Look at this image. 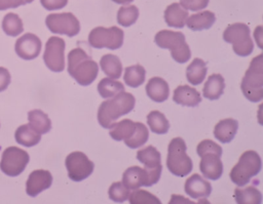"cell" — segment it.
I'll list each match as a JSON object with an SVG mask.
<instances>
[{
	"label": "cell",
	"instance_id": "obj_1",
	"mask_svg": "<svg viewBox=\"0 0 263 204\" xmlns=\"http://www.w3.org/2000/svg\"><path fill=\"white\" fill-rule=\"evenodd\" d=\"M68 73L78 84L86 86L96 80L99 66L83 49L77 47L68 53Z\"/></svg>",
	"mask_w": 263,
	"mask_h": 204
},
{
	"label": "cell",
	"instance_id": "obj_2",
	"mask_svg": "<svg viewBox=\"0 0 263 204\" xmlns=\"http://www.w3.org/2000/svg\"><path fill=\"white\" fill-rule=\"evenodd\" d=\"M135 103V96L125 91L103 101L98 110L99 123L104 128H110L119 117L128 114L134 109Z\"/></svg>",
	"mask_w": 263,
	"mask_h": 204
},
{
	"label": "cell",
	"instance_id": "obj_3",
	"mask_svg": "<svg viewBox=\"0 0 263 204\" xmlns=\"http://www.w3.org/2000/svg\"><path fill=\"white\" fill-rule=\"evenodd\" d=\"M243 95L251 101H260L263 98V54L254 57L240 84Z\"/></svg>",
	"mask_w": 263,
	"mask_h": 204
},
{
	"label": "cell",
	"instance_id": "obj_4",
	"mask_svg": "<svg viewBox=\"0 0 263 204\" xmlns=\"http://www.w3.org/2000/svg\"><path fill=\"white\" fill-rule=\"evenodd\" d=\"M154 42L160 48L170 49L172 57L177 63L184 64L191 56L189 45L186 43L185 36L181 32L161 30L155 35Z\"/></svg>",
	"mask_w": 263,
	"mask_h": 204
},
{
	"label": "cell",
	"instance_id": "obj_5",
	"mask_svg": "<svg viewBox=\"0 0 263 204\" xmlns=\"http://www.w3.org/2000/svg\"><path fill=\"white\" fill-rule=\"evenodd\" d=\"M262 162L259 154L249 150L241 154L238 162L232 167L229 176L233 183L238 187L246 186L250 179L257 175L261 170Z\"/></svg>",
	"mask_w": 263,
	"mask_h": 204
},
{
	"label": "cell",
	"instance_id": "obj_6",
	"mask_svg": "<svg viewBox=\"0 0 263 204\" xmlns=\"http://www.w3.org/2000/svg\"><path fill=\"white\" fill-rule=\"evenodd\" d=\"M186 144L181 137H175L168 144L166 166L177 176H186L192 170V160L186 154Z\"/></svg>",
	"mask_w": 263,
	"mask_h": 204
},
{
	"label": "cell",
	"instance_id": "obj_7",
	"mask_svg": "<svg viewBox=\"0 0 263 204\" xmlns=\"http://www.w3.org/2000/svg\"><path fill=\"white\" fill-rule=\"evenodd\" d=\"M223 39L232 44L233 51L239 56H248L253 52L254 43L250 36V28L246 24L229 25L223 33Z\"/></svg>",
	"mask_w": 263,
	"mask_h": 204
},
{
	"label": "cell",
	"instance_id": "obj_8",
	"mask_svg": "<svg viewBox=\"0 0 263 204\" xmlns=\"http://www.w3.org/2000/svg\"><path fill=\"white\" fill-rule=\"evenodd\" d=\"M123 31L118 27H97L88 34V43L95 48L118 49L123 44Z\"/></svg>",
	"mask_w": 263,
	"mask_h": 204
},
{
	"label": "cell",
	"instance_id": "obj_9",
	"mask_svg": "<svg viewBox=\"0 0 263 204\" xmlns=\"http://www.w3.org/2000/svg\"><path fill=\"white\" fill-rule=\"evenodd\" d=\"M29 160L30 157L26 151L14 146L8 147L2 153L0 169L6 175L16 176L25 170Z\"/></svg>",
	"mask_w": 263,
	"mask_h": 204
},
{
	"label": "cell",
	"instance_id": "obj_10",
	"mask_svg": "<svg viewBox=\"0 0 263 204\" xmlns=\"http://www.w3.org/2000/svg\"><path fill=\"white\" fill-rule=\"evenodd\" d=\"M68 176L73 181H81L87 178L93 171L95 164L87 156L79 151L70 153L65 160Z\"/></svg>",
	"mask_w": 263,
	"mask_h": 204
},
{
	"label": "cell",
	"instance_id": "obj_11",
	"mask_svg": "<svg viewBox=\"0 0 263 204\" xmlns=\"http://www.w3.org/2000/svg\"><path fill=\"white\" fill-rule=\"evenodd\" d=\"M45 24L53 34H63L73 37L80 31L79 21L71 12L48 14L45 18Z\"/></svg>",
	"mask_w": 263,
	"mask_h": 204
},
{
	"label": "cell",
	"instance_id": "obj_12",
	"mask_svg": "<svg viewBox=\"0 0 263 204\" xmlns=\"http://www.w3.org/2000/svg\"><path fill=\"white\" fill-rule=\"evenodd\" d=\"M65 41L60 38L52 36L46 44L43 53V60L46 67L52 72H62L65 69Z\"/></svg>",
	"mask_w": 263,
	"mask_h": 204
},
{
	"label": "cell",
	"instance_id": "obj_13",
	"mask_svg": "<svg viewBox=\"0 0 263 204\" xmlns=\"http://www.w3.org/2000/svg\"><path fill=\"white\" fill-rule=\"evenodd\" d=\"M41 40L32 33H27L21 36L14 45L16 54L23 59L36 58L41 50Z\"/></svg>",
	"mask_w": 263,
	"mask_h": 204
},
{
	"label": "cell",
	"instance_id": "obj_14",
	"mask_svg": "<svg viewBox=\"0 0 263 204\" xmlns=\"http://www.w3.org/2000/svg\"><path fill=\"white\" fill-rule=\"evenodd\" d=\"M52 183V175L48 170L37 169L30 173L26 182V193L36 197L42 191L48 189Z\"/></svg>",
	"mask_w": 263,
	"mask_h": 204
},
{
	"label": "cell",
	"instance_id": "obj_15",
	"mask_svg": "<svg viewBox=\"0 0 263 204\" xmlns=\"http://www.w3.org/2000/svg\"><path fill=\"white\" fill-rule=\"evenodd\" d=\"M200 158L201 160L199 162V169L203 176L212 180L219 179L223 173L221 156L213 152H208L204 153Z\"/></svg>",
	"mask_w": 263,
	"mask_h": 204
},
{
	"label": "cell",
	"instance_id": "obj_16",
	"mask_svg": "<svg viewBox=\"0 0 263 204\" xmlns=\"http://www.w3.org/2000/svg\"><path fill=\"white\" fill-rule=\"evenodd\" d=\"M122 183L129 190L139 189L140 187H151L148 172L145 168L139 166L128 167L122 174Z\"/></svg>",
	"mask_w": 263,
	"mask_h": 204
},
{
	"label": "cell",
	"instance_id": "obj_17",
	"mask_svg": "<svg viewBox=\"0 0 263 204\" xmlns=\"http://www.w3.org/2000/svg\"><path fill=\"white\" fill-rule=\"evenodd\" d=\"M186 194L193 199H204L212 192L211 183L199 174H192L185 182Z\"/></svg>",
	"mask_w": 263,
	"mask_h": 204
},
{
	"label": "cell",
	"instance_id": "obj_18",
	"mask_svg": "<svg viewBox=\"0 0 263 204\" xmlns=\"http://www.w3.org/2000/svg\"><path fill=\"white\" fill-rule=\"evenodd\" d=\"M173 100L181 106L196 107L201 101V96L195 88L189 85H180L174 91Z\"/></svg>",
	"mask_w": 263,
	"mask_h": 204
},
{
	"label": "cell",
	"instance_id": "obj_19",
	"mask_svg": "<svg viewBox=\"0 0 263 204\" xmlns=\"http://www.w3.org/2000/svg\"><path fill=\"white\" fill-rule=\"evenodd\" d=\"M146 93L150 99L156 103H162L168 97V84L160 77H152L146 84Z\"/></svg>",
	"mask_w": 263,
	"mask_h": 204
},
{
	"label": "cell",
	"instance_id": "obj_20",
	"mask_svg": "<svg viewBox=\"0 0 263 204\" xmlns=\"http://www.w3.org/2000/svg\"><path fill=\"white\" fill-rule=\"evenodd\" d=\"M238 122L232 118H226L219 121L214 128V136L221 142L231 141L237 131Z\"/></svg>",
	"mask_w": 263,
	"mask_h": 204
},
{
	"label": "cell",
	"instance_id": "obj_21",
	"mask_svg": "<svg viewBox=\"0 0 263 204\" xmlns=\"http://www.w3.org/2000/svg\"><path fill=\"white\" fill-rule=\"evenodd\" d=\"M188 16L187 10L180 3H172L164 10V21L170 27L183 28Z\"/></svg>",
	"mask_w": 263,
	"mask_h": 204
},
{
	"label": "cell",
	"instance_id": "obj_22",
	"mask_svg": "<svg viewBox=\"0 0 263 204\" xmlns=\"http://www.w3.org/2000/svg\"><path fill=\"white\" fill-rule=\"evenodd\" d=\"M160 153L153 146H148L137 152V159L144 164L148 170L162 169Z\"/></svg>",
	"mask_w": 263,
	"mask_h": 204
},
{
	"label": "cell",
	"instance_id": "obj_23",
	"mask_svg": "<svg viewBox=\"0 0 263 204\" xmlns=\"http://www.w3.org/2000/svg\"><path fill=\"white\" fill-rule=\"evenodd\" d=\"M225 88V81L222 75L213 74L211 75L202 88V94L205 98L210 100L218 99Z\"/></svg>",
	"mask_w": 263,
	"mask_h": 204
},
{
	"label": "cell",
	"instance_id": "obj_24",
	"mask_svg": "<svg viewBox=\"0 0 263 204\" xmlns=\"http://www.w3.org/2000/svg\"><path fill=\"white\" fill-rule=\"evenodd\" d=\"M215 21H216V16L214 12L204 10L188 16L186 21V25L192 31H201V30L210 29L214 25Z\"/></svg>",
	"mask_w": 263,
	"mask_h": 204
},
{
	"label": "cell",
	"instance_id": "obj_25",
	"mask_svg": "<svg viewBox=\"0 0 263 204\" xmlns=\"http://www.w3.org/2000/svg\"><path fill=\"white\" fill-rule=\"evenodd\" d=\"M16 142L24 147H33L41 139V134L37 132L30 124H24L17 127L14 133Z\"/></svg>",
	"mask_w": 263,
	"mask_h": 204
},
{
	"label": "cell",
	"instance_id": "obj_26",
	"mask_svg": "<svg viewBox=\"0 0 263 204\" xmlns=\"http://www.w3.org/2000/svg\"><path fill=\"white\" fill-rule=\"evenodd\" d=\"M206 65L201 58H194L186 70V78L192 85H198L202 83L206 75Z\"/></svg>",
	"mask_w": 263,
	"mask_h": 204
},
{
	"label": "cell",
	"instance_id": "obj_27",
	"mask_svg": "<svg viewBox=\"0 0 263 204\" xmlns=\"http://www.w3.org/2000/svg\"><path fill=\"white\" fill-rule=\"evenodd\" d=\"M136 130V122L129 119H123L117 123H114L110 127V136L115 140L128 139Z\"/></svg>",
	"mask_w": 263,
	"mask_h": 204
},
{
	"label": "cell",
	"instance_id": "obj_28",
	"mask_svg": "<svg viewBox=\"0 0 263 204\" xmlns=\"http://www.w3.org/2000/svg\"><path fill=\"white\" fill-rule=\"evenodd\" d=\"M103 72L112 79H118L122 74V65L118 56L114 54H105L100 60Z\"/></svg>",
	"mask_w": 263,
	"mask_h": 204
},
{
	"label": "cell",
	"instance_id": "obj_29",
	"mask_svg": "<svg viewBox=\"0 0 263 204\" xmlns=\"http://www.w3.org/2000/svg\"><path fill=\"white\" fill-rule=\"evenodd\" d=\"M29 124L40 134L47 133L51 129V121L41 110H32L28 113Z\"/></svg>",
	"mask_w": 263,
	"mask_h": 204
},
{
	"label": "cell",
	"instance_id": "obj_30",
	"mask_svg": "<svg viewBox=\"0 0 263 204\" xmlns=\"http://www.w3.org/2000/svg\"><path fill=\"white\" fill-rule=\"evenodd\" d=\"M234 199L238 204H260L262 202L261 192L254 187L234 190Z\"/></svg>",
	"mask_w": 263,
	"mask_h": 204
},
{
	"label": "cell",
	"instance_id": "obj_31",
	"mask_svg": "<svg viewBox=\"0 0 263 204\" xmlns=\"http://www.w3.org/2000/svg\"><path fill=\"white\" fill-rule=\"evenodd\" d=\"M98 91L103 98H111L119 92L124 91V86L115 79L103 78L98 84Z\"/></svg>",
	"mask_w": 263,
	"mask_h": 204
},
{
	"label": "cell",
	"instance_id": "obj_32",
	"mask_svg": "<svg viewBox=\"0 0 263 204\" xmlns=\"http://www.w3.org/2000/svg\"><path fill=\"white\" fill-rule=\"evenodd\" d=\"M147 123L150 130L157 134H164L170 128V122L159 111H151L147 116Z\"/></svg>",
	"mask_w": 263,
	"mask_h": 204
},
{
	"label": "cell",
	"instance_id": "obj_33",
	"mask_svg": "<svg viewBox=\"0 0 263 204\" xmlns=\"http://www.w3.org/2000/svg\"><path fill=\"white\" fill-rule=\"evenodd\" d=\"M146 71L144 67L141 65H135L125 68L123 80L124 83L129 87H138L144 83Z\"/></svg>",
	"mask_w": 263,
	"mask_h": 204
},
{
	"label": "cell",
	"instance_id": "obj_34",
	"mask_svg": "<svg viewBox=\"0 0 263 204\" xmlns=\"http://www.w3.org/2000/svg\"><path fill=\"white\" fill-rule=\"evenodd\" d=\"M2 30L8 36H17L24 31L23 22L21 17L13 13H7L2 19Z\"/></svg>",
	"mask_w": 263,
	"mask_h": 204
},
{
	"label": "cell",
	"instance_id": "obj_35",
	"mask_svg": "<svg viewBox=\"0 0 263 204\" xmlns=\"http://www.w3.org/2000/svg\"><path fill=\"white\" fill-rule=\"evenodd\" d=\"M148 137L149 132L146 125L141 122H136L135 132L128 139L124 140V144L130 149H137L143 146L148 140Z\"/></svg>",
	"mask_w": 263,
	"mask_h": 204
},
{
	"label": "cell",
	"instance_id": "obj_36",
	"mask_svg": "<svg viewBox=\"0 0 263 204\" xmlns=\"http://www.w3.org/2000/svg\"><path fill=\"white\" fill-rule=\"evenodd\" d=\"M139 16V9L135 5L121 6L117 11V23L123 27L135 24Z\"/></svg>",
	"mask_w": 263,
	"mask_h": 204
},
{
	"label": "cell",
	"instance_id": "obj_37",
	"mask_svg": "<svg viewBox=\"0 0 263 204\" xmlns=\"http://www.w3.org/2000/svg\"><path fill=\"white\" fill-rule=\"evenodd\" d=\"M128 201L130 204H160V200L153 194L145 190H137L129 193Z\"/></svg>",
	"mask_w": 263,
	"mask_h": 204
},
{
	"label": "cell",
	"instance_id": "obj_38",
	"mask_svg": "<svg viewBox=\"0 0 263 204\" xmlns=\"http://www.w3.org/2000/svg\"><path fill=\"white\" fill-rule=\"evenodd\" d=\"M108 195L109 198L114 201V202H124L125 200H127L128 196H129V189H127L122 181H116L113 182L108 191Z\"/></svg>",
	"mask_w": 263,
	"mask_h": 204
},
{
	"label": "cell",
	"instance_id": "obj_39",
	"mask_svg": "<svg viewBox=\"0 0 263 204\" xmlns=\"http://www.w3.org/2000/svg\"><path fill=\"white\" fill-rule=\"evenodd\" d=\"M208 152H213L222 156V148L218 144H216L211 139H203L197 145L196 153L199 157H201L204 153H208Z\"/></svg>",
	"mask_w": 263,
	"mask_h": 204
},
{
	"label": "cell",
	"instance_id": "obj_40",
	"mask_svg": "<svg viewBox=\"0 0 263 204\" xmlns=\"http://www.w3.org/2000/svg\"><path fill=\"white\" fill-rule=\"evenodd\" d=\"M180 4L186 10L198 11L208 6L209 0H180Z\"/></svg>",
	"mask_w": 263,
	"mask_h": 204
},
{
	"label": "cell",
	"instance_id": "obj_41",
	"mask_svg": "<svg viewBox=\"0 0 263 204\" xmlns=\"http://www.w3.org/2000/svg\"><path fill=\"white\" fill-rule=\"evenodd\" d=\"M40 3L47 10H55L64 8L67 5L68 0H40Z\"/></svg>",
	"mask_w": 263,
	"mask_h": 204
},
{
	"label": "cell",
	"instance_id": "obj_42",
	"mask_svg": "<svg viewBox=\"0 0 263 204\" xmlns=\"http://www.w3.org/2000/svg\"><path fill=\"white\" fill-rule=\"evenodd\" d=\"M10 74L7 69L0 67V92L5 90L10 83Z\"/></svg>",
	"mask_w": 263,
	"mask_h": 204
},
{
	"label": "cell",
	"instance_id": "obj_43",
	"mask_svg": "<svg viewBox=\"0 0 263 204\" xmlns=\"http://www.w3.org/2000/svg\"><path fill=\"white\" fill-rule=\"evenodd\" d=\"M25 4V0H0V10L16 8Z\"/></svg>",
	"mask_w": 263,
	"mask_h": 204
},
{
	"label": "cell",
	"instance_id": "obj_44",
	"mask_svg": "<svg viewBox=\"0 0 263 204\" xmlns=\"http://www.w3.org/2000/svg\"><path fill=\"white\" fill-rule=\"evenodd\" d=\"M113 2H115V3H118V4H122V5H124V4H128V3H130L132 1H134V0H112Z\"/></svg>",
	"mask_w": 263,
	"mask_h": 204
},
{
	"label": "cell",
	"instance_id": "obj_45",
	"mask_svg": "<svg viewBox=\"0 0 263 204\" xmlns=\"http://www.w3.org/2000/svg\"><path fill=\"white\" fill-rule=\"evenodd\" d=\"M32 1H34V0H25V4H27V3H31Z\"/></svg>",
	"mask_w": 263,
	"mask_h": 204
}]
</instances>
